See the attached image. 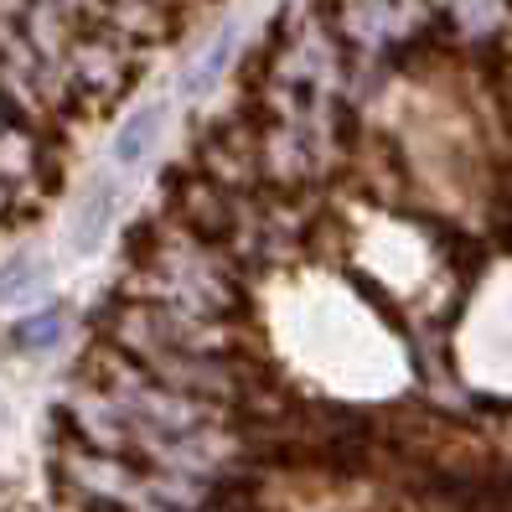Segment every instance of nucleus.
I'll return each instance as SVG.
<instances>
[{"label":"nucleus","instance_id":"obj_1","mask_svg":"<svg viewBox=\"0 0 512 512\" xmlns=\"http://www.w3.org/2000/svg\"><path fill=\"white\" fill-rule=\"evenodd\" d=\"M161 125H166V104H140L125 125L114 130V166H140L145 161V150L156 145V135H161Z\"/></svg>","mask_w":512,"mask_h":512},{"label":"nucleus","instance_id":"obj_2","mask_svg":"<svg viewBox=\"0 0 512 512\" xmlns=\"http://www.w3.org/2000/svg\"><path fill=\"white\" fill-rule=\"evenodd\" d=\"M114 197H119V187L114 182H104L94 197H88V207H83V218L73 223V249H94L99 238H104V228H109V213H114Z\"/></svg>","mask_w":512,"mask_h":512},{"label":"nucleus","instance_id":"obj_3","mask_svg":"<svg viewBox=\"0 0 512 512\" xmlns=\"http://www.w3.org/2000/svg\"><path fill=\"white\" fill-rule=\"evenodd\" d=\"M228 47H233V26H228V32L213 42V52H207V63H202V73H192V88H197V94H202V88L207 83H213L218 73H223V63H228Z\"/></svg>","mask_w":512,"mask_h":512}]
</instances>
